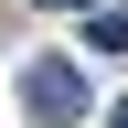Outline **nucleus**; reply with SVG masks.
<instances>
[{
  "label": "nucleus",
  "instance_id": "1",
  "mask_svg": "<svg viewBox=\"0 0 128 128\" xmlns=\"http://www.w3.org/2000/svg\"><path fill=\"white\" fill-rule=\"evenodd\" d=\"M22 107H32V128H75V118H86V75H75L64 54L22 64Z\"/></svg>",
  "mask_w": 128,
  "mask_h": 128
},
{
  "label": "nucleus",
  "instance_id": "2",
  "mask_svg": "<svg viewBox=\"0 0 128 128\" xmlns=\"http://www.w3.org/2000/svg\"><path fill=\"white\" fill-rule=\"evenodd\" d=\"M118 128H128V107H118Z\"/></svg>",
  "mask_w": 128,
  "mask_h": 128
}]
</instances>
